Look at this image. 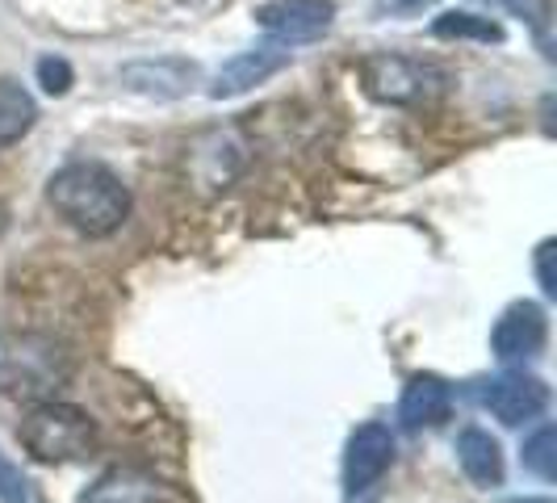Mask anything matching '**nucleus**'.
Segmentation results:
<instances>
[{
    "instance_id": "8",
    "label": "nucleus",
    "mask_w": 557,
    "mask_h": 503,
    "mask_svg": "<svg viewBox=\"0 0 557 503\" xmlns=\"http://www.w3.org/2000/svg\"><path fill=\"white\" fill-rule=\"evenodd\" d=\"M549 340V323H545V310L536 303H516L499 315L495 332H491V348L499 361H529L545 348Z\"/></svg>"
},
{
    "instance_id": "18",
    "label": "nucleus",
    "mask_w": 557,
    "mask_h": 503,
    "mask_svg": "<svg viewBox=\"0 0 557 503\" xmlns=\"http://www.w3.org/2000/svg\"><path fill=\"white\" fill-rule=\"evenodd\" d=\"M38 84H42L51 97H63V93L72 88V63L55 56L38 59Z\"/></svg>"
},
{
    "instance_id": "1",
    "label": "nucleus",
    "mask_w": 557,
    "mask_h": 503,
    "mask_svg": "<svg viewBox=\"0 0 557 503\" xmlns=\"http://www.w3.org/2000/svg\"><path fill=\"white\" fill-rule=\"evenodd\" d=\"M47 201L67 226L88 240H106L131 219V189L106 164H67L47 185Z\"/></svg>"
},
{
    "instance_id": "6",
    "label": "nucleus",
    "mask_w": 557,
    "mask_h": 503,
    "mask_svg": "<svg viewBox=\"0 0 557 503\" xmlns=\"http://www.w3.org/2000/svg\"><path fill=\"white\" fill-rule=\"evenodd\" d=\"M482 403H486V412L495 419H503L507 428H520V424H529V419L545 416V407H549V387H545L541 378H532V373H503L495 382H486Z\"/></svg>"
},
{
    "instance_id": "20",
    "label": "nucleus",
    "mask_w": 557,
    "mask_h": 503,
    "mask_svg": "<svg viewBox=\"0 0 557 503\" xmlns=\"http://www.w3.org/2000/svg\"><path fill=\"white\" fill-rule=\"evenodd\" d=\"M403 9H419V4H432V0H398Z\"/></svg>"
},
{
    "instance_id": "2",
    "label": "nucleus",
    "mask_w": 557,
    "mask_h": 503,
    "mask_svg": "<svg viewBox=\"0 0 557 503\" xmlns=\"http://www.w3.org/2000/svg\"><path fill=\"white\" fill-rule=\"evenodd\" d=\"M72 378V353L55 335L42 332H0V394L42 403Z\"/></svg>"
},
{
    "instance_id": "10",
    "label": "nucleus",
    "mask_w": 557,
    "mask_h": 503,
    "mask_svg": "<svg viewBox=\"0 0 557 503\" xmlns=\"http://www.w3.org/2000/svg\"><path fill=\"white\" fill-rule=\"evenodd\" d=\"M289 63V51L285 47H256V51H244L231 63H223V72L210 84V97L214 101H226V97H239L256 84H264L269 76H277L281 68Z\"/></svg>"
},
{
    "instance_id": "3",
    "label": "nucleus",
    "mask_w": 557,
    "mask_h": 503,
    "mask_svg": "<svg viewBox=\"0 0 557 503\" xmlns=\"http://www.w3.org/2000/svg\"><path fill=\"white\" fill-rule=\"evenodd\" d=\"M17 441L34 462L42 466H67L81 462L97 449V424L88 412L59 403V398H42L29 407V416L17 424Z\"/></svg>"
},
{
    "instance_id": "16",
    "label": "nucleus",
    "mask_w": 557,
    "mask_h": 503,
    "mask_svg": "<svg viewBox=\"0 0 557 503\" xmlns=\"http://www.w3.org/2000/svg\"><path fill=\"white\" fill-rule=\"evenodd\" d=\"M524 466H529L536 478H545V482H554L557 478V432H554V424L536 428V432L529 437V445H524Z\"/></svg>"
},
{
    "instance_id": "14",
    "label": "nucleus",
    "mask_w": 557,
    "mask_h": 503,
    "mask_svg": "<svg viewBox=\"0 0 557 503\" xmlns=\"http://www.w3.org/2000/svg\"><path fill=\"white\" fill-rule=\"evenodd\" d=\"M432 34L436 38H466V42H503V26L499 22H491V17H482V13H470V9H448L441 13L436 22H432Z\"/></svg>"
},
{
    "instance_id": "21",
    "label": "nucleus",
    "mask_w": 557,
    "mask_h": 503,
    "mask_svg": "<svg viewBox=\"0 0 557 503\" xmlns=\"http://www.w3.org/2000/svg\"><path fill=\"white\" fill-rule=\"evenodd\" d=\"M524 503H549V500H524Z\"/></svg>"
},
{
    "instance_id": "17",
    "label": "nucleus",
    "mask_w": 557,
    "mask_h": 503,
    "mask_svg": "<svg viewBox=\"0 0 557 503\" xmlns=\"http://www.w3.org/2000/svg\"><path fill=\"white\" fill-rule=\"evenodd\" d=\"M0 503H47L38 495V487L4 453H0Z\"/></svg>"
},
{
    "instance_id": "13",
    "label": "nucleus",
    "mask_w": 557,
    "mask_h": 503,
    "mask_svg": "<svg viewBox=\"0 0 557 503\" xmlns=\"http://www.w3.org/2000/svg\"><path fill=\"white\" fill-rule=\"evenodd\" d=\"M38 118V106L17 81H0V151L22 143Z\"/></svg>"
},
{
    "instance_id": "15",
    "label": "nucleus",
    "mask_w": 557,
    "mask_h": 503,
    "mask_svg": "<svg viewBox=\"0 0 557 503\" xmlns=\"http://www.w3.org/2000/svg\"><path fill=\"white\" fill-rule=\"evenodd\" d=\"M84 503H160V487L135 475H106Z\"/></svg>"
},
{
    "instance_id": "4",
    "label": "nucleus",
    "mask_w": 557,
    "mask_h": 503,
    "mask_svg": "<svg viewBox=\"0 0 557 503\" xmlns=\"http://www.w3.org/2000/svg\"><path fill=\"white\" fill-rule=\"evenodd\" d=\"M361 84L373 101L386 106H423L448 88V76L436 63L411 56H369L361 63Z\"/></svg>"
},
{
    "instance_id": "7",
    "label": "nucleus",
    "mask_w": 557,
    "mask_h": 503,
    "mask_svg": "<svg viewBox=\"0 0 557 503\" xmlns=\"http://www.w3.org/2000/svg\"><path fill=\"white\" fill-rule=\"evenodd\" d=\"M394 457V437L386 424H361L348 437V453H344V487L352 495L369 491L377 478L391 470Z\"/></svg>"
},
{
    "instance_id": "5",
    "label": "nucleus",
    "mask_w": 557,
    "mask_h": 503,
    "mask_svg": "<svg viewBox=\"0 0 557 503\" xmlns=\"http://www.w3.org/2000/svg\"><path fill=\"white\" fill-rule=\"evenodd\" d=\"M335 22V0H273L256 9V26L277 47H298L323 38Z\"/></svg>"
},
{
    "instance_id": "12",
    "label": "nucleus",
    "mask_w": 557,
    "mask_h": 503,
    "mask_svg": "<svg viewBox=\"0 0 557 503\" xmlns=\"http://www.w3.org/2000/svg\"><path fill=\"white\" fill-rule=\"evenodd\" d=\"M457 462L470 482L478 487H499L503 482V449L486 428H466L457 437Z\"/></svg>"
},
{
    "instance_id": "19",
    "label": "nucleus",
    "mask_w": 557,
    "mask_h": 503,
    "mask_svg": "<svg viewBox=\"0 0 557 503\" xmlns=\"http://www.w3.org/2000/svg\"><path fill=\"white\" fill-rule=\"evenodd\" d=\"M554 240H545L541 248H536V281H541V290H545V298H557V278H554Z\"/></svg>"
},
{
    "instance_id": "9",
    "label": "nucleus",
    "mask_w": 557,
    "mask_h": 503,
    "mask_svg": "<svg viewBox=\"0 0 557 503\" xmlns=\"http://www.w3.org/2000/svg\"><path fill=\"white\" fill-rule=\"evenodd\" d=\"M197 81V68L189 59H139V63H126L122 68V84L131 93H143V97H160V101H172V97H185Z\"/></svg>"
},
{
    "instance_id": "11",
    "label": "nucleus",
    "mask_w": 557,
    "mask_h": 503,
    "mask_svg": "<svg viewBox=\"0 0 557 503\" xmlns=\"http://www.w3.org/2000/svg\"><path fill=\"white\" fill-rule=\"evenodd\" d=\"M448 412H453V391H448L441 378H432V373H419L407 382V391H403V403H398V419H403V428H436V424H445Z\"/></svg>"
}]
</instances>
